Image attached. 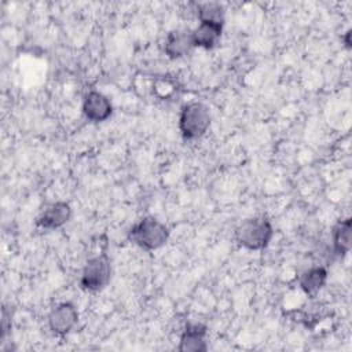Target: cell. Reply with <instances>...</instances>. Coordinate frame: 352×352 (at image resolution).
<instances>
[{"label": "cell", "instance_id": "cell-8", "mask_svg": "<svg viewBox=\"0 0 352 352\" xmlns=\"http://www.w3.org/2000/svg\"><path fill=\"white\" fill-rule=\"evenodd\" d=\"M72 217V208L65 201L50 204L37 217L36 224L44 230H56L65 226Z\"/></svg>", "mask_w": 352, "mask_h": 352}, {"label": "cell", "instance_id": "cell-10", "mask_svg": "<svg viewBox=\"0 0 352 352\" xmlns=\"http://www.w3.org/2000/svg\"><path fill=\"white\" fill-rule=\"evenodd\" d=\"M223 26L209 22H199V25L192 30L194 47L210 50L217 45L221 37Z\"/></svg>", "mask_w": 352, "mask_h": 352}, {"label": "cell", "instance_id": "cell-9", "mask_svg": "<svg viewBox=\"0 0 352 352\" xmlns=\"http://www.w3.org/2000/svg\"><path fill=\"white\" fill-rule=\"evenodd\" d=\"M206 326L201 323H187L184 327L180 341L179 351L182 352H205L208 349L206 344Z\"/></svg>", "mask_w": 352, "mask_h": 352}, {"label": "cell", "instance_id": "cell-13", "mask_svg": "<svg viewBox=\"0 0 352 352\" xmlns=\"http://www.w3.org/2000/svg\"><path fill=\"white\" fill-rule=\"evenodd\" d=\"M197 15L199 22H209V23L224 26L226 10L220 3L206 1V3L198 4Z\"/></svg>", "mask_w": 352, "mask_h": 352}, {"label": "cell", "instance_id": "cell-12", "mask_svg": "<svg viewBox=\"0 0 352 352\" xmlns=\"http://www.w3.org/2000/svg\"><path fill=\"white\" fill-rule=\"evenodd\" d=\"M351 234H352V221L351 219L340 220L331 231L333 249L336 254L345 256L351 249Z\"/></svg>", "mask_w": 352, "mask_h": 352}, {"label": "cell", "instance_id": "cell-14", "mask_svg": "<svg viewBox=\"0 0 352 352\" xmlns=\"http://www.w3.org/2000/svg\"><path fill=\"white\" fill-rule=\"evenodd\" d=\"M349 36H351V30H348L346 33H345V45L349 48L351 47V41H349Z\"/></svg>", "mask_w": 352, "mask_h": 352}, {"label": "cell", "instance_id": "cell-2", "mask_svg": "<svg viewBox=\"0 0 352 352\" xmlns=\"http://www.w3.org/2000/svg\"><path fill=\"white\" fill-rule=\"evenodd\" d=\"M128 238L144 250H155L166 243L169 230L164 223L154 217H143L132 226Z\"/></svg>", "mask_w": 352, "mask_h": 352}, {"label": "cell", "instance_id": "cell-3", "mask_svg": "<svg viewBox=\"0 0 352 352\" xmlns=\"http://www.w3.org/2000/svg\"><path fill=\"white\" fill-rule=\"evenodd\" d=\"M210 126L209 109L201 102L184 104L179 116V129L186 140H195L205 135Z\"/></svg>", "mask_w": 352, "mask_h": 352}, {"label": "cell", "instance_id": "cell-4", "mask_svg": "<svg viewBox=\"0 0 352 352\" xmlns=\"http://www.w3.org/2000/svg\"><path fill=\"white\" fill-rule=\"evenodd\" d=\"M111 278V264L107 254L100 253L91 257L81 272L80 285L85 292H100L107 286Z\"/></svg>", "mask_w": 352, "mask_h": 352}, {"label": "cell", "instance_id": "cell-6", "mask_svg": "<svg viewBox=\"0 0 352 352\" xmlns=\"http://www.w3.org/2000/svg\"><path fill=\"white\" fill-rule=\"evenodd\" d=\"M82 113L91 122H103L111 116L113 106L102 92L89 91L82 102Z\"/></svg>", "mask_w": 352, "mask_h": 352}, {"label": "cell", "instance_id": "cell-7", "mask_svg": "<svg viewBox=\"0 0 352 352\" xmlns=\"http://www.w3.org/2000/svg\"><path fill=\"white\" fill-rule=\"evenodd\" d=\"M192 47V30L188 28H177L166 34L164 51L170 59H177L187 55Z\"/></svg>", "mask_w": 352, "mask_h": 352}, {"label": "cell", "instance_id": "cell-5", "mask_svg": "<svg viewBox=\"0 0 352 352\" xmlns=\"http://www.w3.org/2000/svg\"><path fill=\"white\" fill-rule=\"evenodd\" d=\"M48 327L56 336H66L78 322V311L72 302H60L48 314Z\"/></svg>", "mask_w": 352, "mask_h": 352}, {"label": "cell", "instance_id": "cell-11", "mask_svg": "<svg viewBox=\"0 0 352 352\" xmlns=\"http://www.w3.org/2000/svg\"><path fill=\"white\" fill-rule=\"evenodd\" d=\"M327 271L323 267H312L298 278V285L308 297H315L326 285Z\"/></svg>", "mask_w": 352, "mask_h": 352}, {"label": "cell", "instance_id": "cell-1", "mask_svg": "<svg viewBox=\"0 0 352 352\" xmlns=\"http://www.w3.org/2000/svg\"><path fill=\"white\" fill-rule=\"evenodd\" d=\"M235 241L248 250H261L268 246L274 236V228L268 219L257 216L243 220L235 228Z\"/></svg>", "mask_w": 352, "mask_h": 352}]
</instances>
